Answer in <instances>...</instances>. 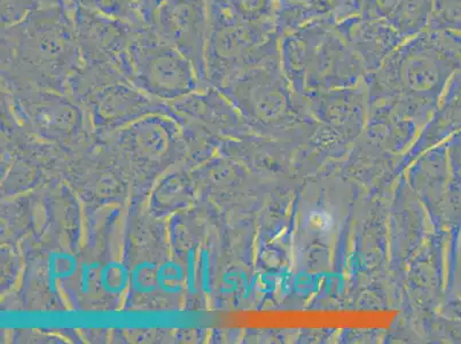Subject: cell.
I'll list each match as a JSON object with an SVG mask.
<instances>
[{
    "label": "cell",
    "mask_w": 461,
    "mask_h": 344,
    "mask_svg": "<svg viewBox=\"0 0 461 344\" xmlns=\"http://www.w3.org/2000/svg\"><path fill=\"white\" fill-rule=\"evenodd\" d=\"M280 65L296 86H350L366 77V67L335 28L316 20L280 37Z\"/></svg>",
    "instance_id": "6da1fadb"
},
{
    "label": "cell",
    "mask_w": 461,
    "mask_h": 344,
    "mask_svg": "<svg viewBox=\"0 0 461 344\" xmlns=\"http://www.w3.org/2000/svg\"><path fill=\"white\" fill-rule=\"evenodd\" d=\"M451 65L446 35L430 31L406 40L378 70L366 74L368 82L398 87L411 94H430L446 77Z\"/></svg>",
    "instance_id": "7a4b0ae2"
},
{
    "label": "cell",
    "mask_w": 461,
    "mask_h": 344,
    "mask_svg": "<svg viewBox=\"0 0 461 344\" xmlns=\"http://www.w3.org/2000/svg\"><path fill=\"white\" fill-rule=\"evenodd\" d=\"M335 28L357 53L366 74L378 70L406 41L388 21L366 19L359 14L339 21Z\"/></svg>",
    "instance_id": "3957f363"
},
{
    "label": "cell",
    "mask_w": 461,
    "mask_h": 344,
    "mask_svg": "<svg viewBox=\"0 0 461 344\" xmlns=\"http://www.w3.org/2000/svg\"><path fill=\"white\" fill-rule=\"evenodd\" d=\"M276 24L280 37L316 20L335 23L359 14L362 0H276Z\"/></svg>",
    "instance_id": "277c9868"
},
{
    "label": "cell",
    "mask_w": 461,
    "mask_h": 344,
    "mask_svg": "<svg viewBox=\"0 0 461 344\" xmlns=\"http://www.w3.org/2000/svg\"><path fill=\"white\" fill-rule=\"evenodd\" d=\"M431 10L433 0H400L387 21L409 40L429 28Z\"/></svg>",
    "instance_id": "5b68a950"
},
{
    "label": "cell",
    "mask_w": 461,
    "mask_h": 344,
    "mask_svg": "<svg viewBox=\"0 0 461 344\" xmlns=\"http://www.w3.org/2000/svg\"><path fill=\"white\" fill-rule=\"evenodd\" d=\"M240 14L249 23H266L276 21V0H236Z\"/></svg>",
    "instance_id": "8992f818"
},
{
    "label": "cell",
    "mask_w": 461,
    "mask_h": 344,
    "mask_svg": "<svg viewBox=\"0 0 461 344\" xmlns=\"http://www.w3.org/2000/svg\"><path fill=\"white\" fill-rule=\"evenodd\" d=\"M400 0H362L359 15L372 20L387 21Z\"/></svg>",
    "instance_id": "52a82bcc"
}]
</instances>
